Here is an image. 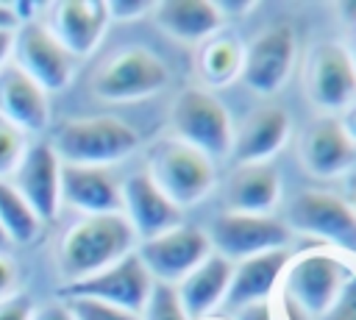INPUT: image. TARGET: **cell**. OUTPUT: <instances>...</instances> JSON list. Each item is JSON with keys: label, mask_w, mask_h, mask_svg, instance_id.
<instances>
[{"label": "cell", "mask_w": 356, "mask_h": 320, "mask_svg": "<svg viewBox=\"0 0 356 320\" xmlns=\"http://www.w3.org/2000/svg\"><path fill=\"white\" fill-rule=\"evenodd\" d=\"M64 309L70 312L72 320H139V314L125 312L120 306L92 301V298H67Z\"/></svg>", "instance_id": "cell-28"}, {"label": "cell", "mask_w": 356, "mask_h": 320, "mask_svg": "<svg viewBox=\"0 0 356 320\" xmlns=\"http://www.w3.org/2000/svg\"><path fill=\"white\" fill-rule=\"evenodd\" d=\"M139 145V134L108 114L100 117H75L56 128L53 134V153L64 164H89L106 167L117 159H125Z\"/></svg>", "instance_id": "cell-2"}, {"label": "cell", "mask_w": 356, "mask_h": 320, "mask_svg": "<svg viewBox=\"0 0 356 320\" xmlns=\"http://www.w3.org/2000/svg\"><path fill=\"white\" fill-rule=\"evenodd\" d=\"M200 75L211 86H225L242 72V47L231 36H217L200 50Z\"/></svg>", "instance_id": "cell-26"}, {"label": "cell", "mask_w": 356, "mask_h": 320, "mask_svg": "<svg viewBox=\"0 0 356 320\" xmlns=\"http://www.w3.org/2000/svg\"><path fill=\"white\" fill-rule=\"evenodd\" d=\"M295 61V31L286 22L264 28L242 53V81L256 95H273L289 78Z\"/></svg>", "instance_id": "cell-10"}, {"label": "cell", "mask_w": 356, "mask_h": 320, "mask_svg": "<svg viewBox=\"0 0 356 320\" xmlns=\"http://www.w3.org/2000/svg\"><path fill=\"white\" fill-rule=\"evenodd\" d=\"M281 195V181L273 164H239L236 173L228 178V206L236 214H267Z\"/></svg>", "instance_id": "cell-23"}, {"label": "cell", "mask_w": 356, "mask_h": 320, "mask_svg": "<svg viewBox=\"0 0 356 320\" xmlns=\"http://www.w3.org/2000/svg\"><path fill=\"white\" fill-rule=\"evenodd\" d=\"M342 128L348 131V136L356 142V106H350L348 109V114H345V120H342Z\"/></svg>", "instance_id": "cell-38"}, {"label": "cell", "mask_w": 356, "mask_h": 320, "mask_svg": "<svg viewBox=\"0 0 356 320\" xmlns=\"http://www.w3.org/2000/svg\"><path fill=\"white\" fill-rule=\"evenodd\" d=\"M17 289V264L0 253V301L11 298Z\"/></svg>", "instance_id": "cell-33"}, {"label": "cell", "mask_w": 356, "mask_h": 320, "mask_svg": "<svg viewBox=\"0 0 356 320\" xmlns=\"http://www.w3.org/2000/svg\"><path fill=\"white\" fill-rule=\"evenodd\" d=\"M239 320H275V314H273V306L267 301H259V303L239 309Z\"/></svg>", "instance_id": "cell-34"}, {"label": "cell", "mask_w": 356, "mask_h": 320, "mask_svg": "<svg viewBox=\"0 0 356 320\" xmlns=\"http://www.w3.org/2000/svg\"><path fill=\"white\" fill-rule=\"evenodd\" d=\"M147 8H150V3H145V0H114V3H106L108 17H114V19H134V17H142Z\"/></svg>", "instance_id": "cell-32"}, {"label": "cell", "mask_w": 356, "mask_h": 320, "mask_svg": "<svg viewBox=\"0 0 356 320\" xmlns=\"http://www.w3.org/2000/svg\"><path fill=\"white\" fill-rule=\"evenodd\" d=\"M156 19L175 39L200 42L217 31L222 17L209 0H167L156 6Z\"/></svg>", "instance_id": "cell-24"}, {"label": "cell", "mask_w": 356, "mask_h": 320, "mask_svg": "<svg viewBox=\"0 0 356 320\" xmlns=\"http://www.w3.org/2000/svg\"><path fill=\"white\" fill-rule=\"evenodd\" d=\"M22 156H25L22 131H17L11 122H6L0 117V181H3V175L14 173L19 167Z\"/></svg>", "instance_id": "cell-29"}, {"label": "cell", "mask_w": 356, "mask_h": 320, "mask_svg": "<svg viewBox=\"0 0 356 320\" xmlns=\"http://www.w3.org/2000/svg\"><path fill=\"white\" fill-rule=\"evenodd\" d=\"M14 189L22 195V200L33 209V214L42 223L56 220L61 200V161L47 142H39L25 150L17 167Z\"/></svg>", "instance_id": "cell-14"}, {"label": "cell", "mask_w": 356, "mask_h": 320, "mask_svg": "<svg viewBox=\"0 0 356 320\" xmlns=\"http://www.w3.org/2000/svg\"><path fill=\"white\" fill-rule=\"evenodd\" d=\"M0 28H17V19L11 17V11H8L6 3H0Z\"/></svg>", "instance_id": "cell-39"}, {"label": "cell", "mask_w": 356, "mask_h": 320, "mask_svg": "<svg viewBox=\"0 0 356 320\" xmlns=\"http://www.w3.org/2000/svg\"><path fill=\"white\" fill-rule=\"evenodd\" d=\"M145 173L178 209L197 203L214 186L211 159L181 139L159 142L150 150V161Z\"/></svg>", "instance_id": "cell-3"}, {"label": "cell", "mask_w": 356, "mask_h": 320, "mask_svg": "<svg viewBox=\"0 0 356 320\" xmlns=\"http://www.w3.org/2000/svg\"><path fill=\"white\" fill-rule=\"evenodd\" d=\"M167 67L145 47H128L108 58L92 81V89L103 100H139L167 86Z\"/></svg>", "instance_id": "cell-7"}, {"label": "cell", "mask_w": 356, "mask_h": 320, "mask_svg": "<svg viewBox=\"0 0 356 320\" xmlns=\"http://www.w3.org/2000/svg\"><path fill=\"white\" fill-rule=\"evenodd\" d=\"M150 287H153L150 273L145 270V264L139 262L136 253H128L95 275L67 281L58 289V295L64 301L67 298H92V301H103V303H111V306H120L125 312L139 314L145 309Z\"/></svg>", "instance_id": "cell-6"}, {"label": "cell", "mask_w": 356, "mask_h": 320, "mask_svg": "<svg viewBox=\"0 0 356 320\" xmlns=\"http://www.w3.org/2000/svg\"><path fill=\"white\" fill-rule=\"evenodd\" d=\"M353 211H356V209H353Z\"/></svg>", "instance_id": "cell-41"}, {"label": "cell", "mask_w": 356, "mask_h": 320, "mask_svg": "<svg viewBox=\"0 0 356 320\" xmlns=\"http://www.w3.org/2000/svg\"><path fill=\"white\" fill-rule=\"evenodd\" d=\"M0 320H33V303L25 295H11L0 301Z\"/></svg>", "instance_id": "cell-31"}, {"label": "cell", "mask_w": 356, "mask_h": 320, "mask_svg": "<svg viewBox=\"0 0 356 320\" xmlns=\"http://www.w3.org/2000/svg\"><path fill=\"white\" fill-rule=\"evenodd\" d=\"M231 262L220 253H209L184 281H178V301L186 320H203L211 309L225 301L231 281Z\"/></svg>", "instance_id": "cell-19"}, {"label": "cell", "mask_w": 356, "mask_h": 320, "mask_svg": "<svg viewBox=\"0 0 356 320\" xmlns=\"http://www.w3.org/2000/svg\"><path fill=\"white\" fill-rule=\"evenodd\" d=\"M284 275L289 320H317L334 303L350 270L331 253H303L289 259V270H284Z\"/></svg>", "instance_id": "cell-4"}, {"label": "cell", "mask_w": 356, "mask_h": 320, "mask_svg": "<svg viewBox=\"0 0 356 320\" xmlns=\"http://www.w3.org/2000/svg\"><path fill=\"white\" fill-rule=\"evenodd\" d=\"M356 159V142L348 136L342 122L320 120L303 136V164L317 178H334L345 173Z\"/></svg>", "instance_id": "cell-20"}, {"label": "cell", "mask_w": 356, "mask_h": 320, "mask_svg": "<svg viewBox=\"0 0 356 320\" xmlns=\"http://www.w3.org/2000/svg\"><path fill=\"white\" fill-rule=\"evenodd\" d=\"M14 56L17 67L44 92H58L72 78V56L53 36V31L39 22L19 25L14 33Z\"/></svg>", "instance_id": "cell-11"}, {"label": "cell", "mask_w": 356, "mask_h": 320, "mask_svg": "<svg viewBox=\"0 0 356 320\" xmlns=\"http://www.w3.org/2000/svg\"><path fill=\"white\" fill-rule=\"evenodd\" d=\"M172 125L181 142L192 145L209 159L231 153L234 128L225 106L206 89H184L172 106Z\"/></svg>", "instance_id": "cell-5"}, {"label": "cell", "mask_w": 356, "mask_h": 320, "mask_svg": "<svg viewBox=\"0 0 356 320\" xmlns=\"http://www.w3.org/2000/svg\"><path fill=\"white\" fill-rule=\"evenodd\" d=\"M289 231L314 234L339 245H356V211L331 192H300L286 209Z\"/></svg>", "instance_id": "cell-13"}, {"label": "cell", "mask_w": 356, "mask_h": 320, "mask_svg": "<svg viewBox=\"0 0 356 320\" xmlns=\"http://www.w3.org/2000/svg\"><path fill=\"white\" fill-rule=\"evenodd\" d=\"M0 231L6 234L8 242L17 245L33 242L42 231V220L33 214V209L8 181H0Z\"/></svg>", "instance_id": "cell-25"}, {"label": "cell", "mask_w": 356, "mask_h": 320, "mask_svg": "<svg viewBox=\"0 0 356 320\" xmlns=\"http://www.w3.org/2000/svg\"><path fill=\"white\" fill-rule=\"evenodd\" d=\"M61 198L78 211L89 214H117L122 209L120 184L106 167L89 164H61Z\"/></svg>", "instance_id": "cell-16"}, {"label": "cell", "mask_w": 356, "mask_h": 320, "mask_svg": "<svg viewBox=\"0 0 356 320\" xmlns=\"http://www.w3.org/2000/svg\"><path fill=\"white\" fill-rule=\"evenodd\" d=\"M108 22L106 3L100 0H64L56 6V31L53 36L64 45V50L75 56H86L100 42Z\"/></svg>", "instance_id": "cell-21"}, {"label": "cell", "mask_w": 356, "mask_h": 320, "mask_svg": "<svg viewBox=\"0 0 356 320\" xmlns=\"http://www.w3.org/2000/svg\"><path fill=\"white\" fill-rule=\"evenodd\" d=\"M33 320H72V317H70V312L64 306H50L42 314H33Z\"/></svg>", "instance_id": "cell-37"}, {"label": "cell", "mask_w": 356, "mask_h": 320, "mask_svg": "<svg viewBox=\"0 0 356 320\" xmlns=\"http://www.w3.org/2000/svg\"><path fill=\"white\" fill-rule=\"evenodd\" d=\"M306 95L320 109H342L356 100V61L339 42H320L309 56Z\"/></svg>", "instance_id": "cell-12"}, {"label": "cell", "mask_w": 356, "mask_h": 320, "mask_svg": "<svg viewBox=\"0 0 356 320\" xmlns=\"http://www.w3.org/2000/svg\"><path fill=\"white\" fill-rule=\"evenodd\" d=\"M317 320H356V273H350L334 303Z\"/></svg>", "instance_id": "cell-30"}, {"label": "cell", "mask_w": 356, "mask_h": 320, "mask_svg": "<svg viewBox=\"0 0 356 320\" xmlns=\"http://www.w3.org/2000/svg\"><path fill=\"white\" fill-rule=\"evenodd\" d=\"M286 264H289L286 248H275V250L242 259L231 270V281H228V292H225V309H245L250 303L267 301V295L275 289L278 278L284 275Z\"/></svg>", "instance_id": "cell-17"}, {"label": "cell", "mask_w": 356, "mask_h": 320, "mask_svg": "<svg viewBox=\"0 0 356 320\" xmlns=\"http://www.w3.org/2000/svg\"><path fill=\"white\" fill-rule=\"evenodd\" d=\"M125 220L134 228L136 237L153 239L175 225H181V209L150 181L147 173H134L120 186Z\"/></svg>", "instance_id": "cell-15"}, {"label": "cell", "mask_w": 356, "mask_h": 320, "mask_svg": "<svg viewBox=\"0 0 356 320\" xmlns=\"http://www.w3.org/2000/svg\"><path fill=\"white\" fill-rule=\"evenodd\" d=\"M14 50V28H0V64L11 56Z\"/></svg>", "instance_id": "cell-36"}, {"label": "cell", "mask_w": 356, "mask_h": 320, "mask_svg": "<svg viewBox=\"0 0 356 320\" xmlns=\"http://www.w3.org/2000/svg\"><path fill=\"white\" fill-rule=\"evenodd\" d=\"M6 245H8V239H6V234L0 231V248H6Z\"/></svg>", "instance_id": "cell-40"}, {"label": "cell", "mask_w": 356, "mask_h": 320, "mask_svg": "<svg viewBox=\"0 0 356 320\" xmlns=\"http://www.w3.org/2000/svg\"><path fill=\"white\" fill-rule=\"evenodd\" d=\"M209 245L217 248V253L222 259H248V256H259L275 248H286L289 242V228L267 214H236L228 211L222 217L214 220Z\"/></svg>", "instance_id": "cell-9"}, {"label": "cell", "mask_w": 356, "mask_h": 320, "mask_svg": "<svg viewBox=\"0 0 356 320\" xmlns=\"http://www.w3.org/2000/svg\"><path fill=\"white\" fill-rule=\"evenodd\" d=\"M0 114L17 131H39L47 125V92L17 64L0 72Z\"/></svg>", "instance_id": "cell-18"}, {"label": "cell", "mask_w": 356, "mask_h": 320, "mask_svg": "<svg viewBox=\"0 0 356 320\" xmlns=\"http://www.w3.org/2000/svg\"><path fill=\"white\" fill-rule=\"evenodd\" d=\"M253 3H242V0H225V3H214V8L220 11V17H225V14H245L248 8H250Z\"/></svg>", "instance_id": "cell-35"}, {"label": "cell", "mask_w": 356, "mask_h": 320, "mask_svg": "<svg viewBox=\"0 0 356 320\" xmlns=\"http://www.w3.org/2000/svg\"><path fill=\"white\" fill-rule=\"evenodd\" d=\"M142 312H145V314H142L139 320H186L175 287L161 284V281H153L150 295H147Z\"/></svg>", "instance_id": "cell-27"}, {"label": "cell", "mask_w": 356, "mask_h": 320, "mask_svg": "<svg viewBox=\"0 0 356 320\" xmlns=\"http://www.w3.org/2000/svg\"><path fill=\"white\" fill-rule=\"evenodd\" d=\"M209 253H211V245L200 228L175 225L153 239H145L136 256L153 281L172 287L175 281H184Z\"/></svg>", "instance_id": "cell-8"}, {"label": "cell", "mask_w": 356, "mask_h": 320, "mask_svg": "<svg viewBox=\"0 0 356 320\" xmlns=\"http://www.w3.org/2000/svg\"><path fill=\"white\" fill-rule=\"evenodd\" d=\"M134 239L136 234L120 211L89 214L64 234L58 248V267L70 281L95 275L120 262L122 256H128Z\"/></svg>", "instance_id": "cell-1"}, {"label": "cell", "mask_w": 356, "mask_h": 320, "mask_svg": "<svg viewBox=\"0 0 356 320\" xmlns=\"http://www.w3.org/2000/svg\"><path fill=\"white\" fill-rule=\"evenodd\" d=\"M289 136V117L281 106H264L256 109L245 125L239 128V134L234 136L231 145V156L239 164H256L270 159Z\"/></svg>", "instance_id": "cell-22"}]
</instances>
